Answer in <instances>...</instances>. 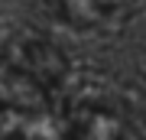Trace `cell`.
I'll return each instance as SVG.
<instances>
[{"label":"cell","mask_w":146,"mask_h":140,"mask_svg":"<svg viewBox=\"0 0 146 140\" xmlns=\"http://www.w3.org/2000/svg\"><path fill=\"white\" fill-rule=\"evenodd\" d=\"M68 140H130V130L114 108L84 101L68 117Z\"/></svg>","instance_id":"6da1fadb"},{"label":"cell","mask_w":146,"mask_h":140,"mask_svg":"<svg viewBox=\"0 0 146 140\" xmlns=\"http://www.w3.org/2000/svg\"><path fill=\"white\" fill-rule=\"evenodd\" d=\"M49 3L65 23L91 29V26H101L104 20L117 16L120 10H127L130 0H49Z\"/></svg>","instance_id":"7a4b0ae2"},{"label":"cell","mask_w":146,"mask_h":140,"mask_svg":"<svg viewBox=\"0 0 146 140\" xmlns=\"http://www.w3.org/2000/svg\"><path fill=\"white\" fill-rule=\"evenodd\" d=\"M0 140H20V137H0Z\"/></svg>","instance_id":"3957f363"}]
</instances>
